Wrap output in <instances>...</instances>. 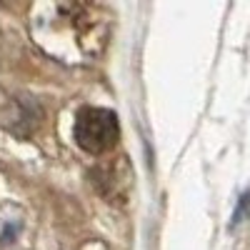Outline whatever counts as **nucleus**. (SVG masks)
I'll list each match as a JSON object with an SVG mask.
<instances>
[{
	"label": "nucleus",
	"instance_id": "nucleus-1",
	"mask_svg": "<svg viewBox=\"0 0 250 250\" xmlns=\"http://www.w3.org/2000/svg\"><path fill=\"white\" fill-rule=\"evenodd\" d=\"M120 135L118 115L105 108H85L75 118V143L85 153L100 155L115 148Z\"/></svg>",
	"mask_w": 250,
	"mask_h": 250
}]
</instances>
